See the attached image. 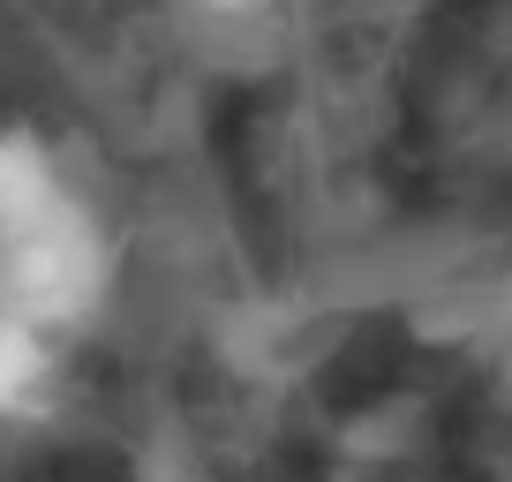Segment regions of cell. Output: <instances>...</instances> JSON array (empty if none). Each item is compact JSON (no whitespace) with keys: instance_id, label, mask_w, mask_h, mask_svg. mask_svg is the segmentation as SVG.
I'll return each mask as SVG.
<instances>
[{"instance_id":"3","label":"cell","mask_w":512,"mask_h":482,"mask_svg":"<svg viewBox=\"0 0 512 482\" xmlns=\"http://www.w3.org/2000/svg\"><path fill=\"white\" fill-rule=\"evenodd\" d=\"M53 347H61L53 332H38V324H23V317H8V309H0V422L31 415V407L46 400V385H53Z\"/></svg>"},{"instance_id":"2","label":"cell","mask_w":512,"mask_h":482,"mask_svg":"<svg viewBox=\"0 0 512 482\" xmlns=\"http://www.w3.org/2000/svg\"><path fill=\"white\" fill-rule=\"evenodd\" d=\"M68 181H61V151L31 129V121H0V226L23 219V211L53 204Z\"/></svg>"},{"instance_id":"1","label":"cell","mask_w":512,"mask_h":482,"mask_svg":"<svg viewBox=\"0 0 512 482\" xmlns=\"http://www.w3.org/2000/svg\"><path fill=\"white\" fill-rule=\"evenodd\" d=\"M113 272H121V249L76 189L0 226V309L53 339L106 317Z\"/></svg>"},{"instance_id":"4","label":"cell","mask_w":512,"mask_h":482,"mask_svg":"<svg viewBox=\"0 0 512 482\" xmlns=\"http://www.w3.org/2000/svg\"><path fill=\"white\" fill-rule=\"evenodd\" d=\"M204 16H226V23H249V16H264L272 0H196Z\"/></svg>"}]
</instances>
